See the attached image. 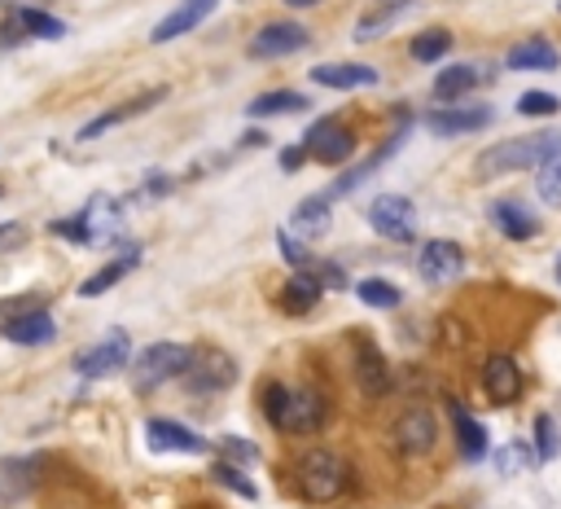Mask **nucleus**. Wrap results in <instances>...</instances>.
Segmentation results:
<instances>
[{
  "instance_id": "4c0bfd02",
  "label": "nucleus",
  "mask_w": 561,
  "mask_h": 509,
  "mask_svg": "<svg viewBox=\"0 0 561 509\" xmlns=\"http://www.w3.org/2000/svg\"><path fill=\"white\" fill-rule=\"evenodd\" d=\"M518 115H557V97L552 92H522Z\"/></svg>"
},
{
  "instance_id": "c03bdc74",
  "label": "nucleus",
  "mask_w": 561,
  "mask_h": 509,
  "mask_svg": "<svg viewBox=\"0 0 561 509\" xmlns=\"http://www.w3.org/2000/svg\"><path fill=\"white\" fill-rule=\"evenodd\" d=\"M290 5H320V0H290Z\"/></svg>"
},
{
  "instance_id": "6e6552de",
  "label": "nucleus",
  "mask_w": 561,
  "mask_h": 509,
  "mask_svg": "<svg viewBox=\"0 0 561 509\" xmlns=\"http://www.w3.org/2000/svg\"><path fill=\"white\" fill-rule=\"evenodd\" d=\"M417 272H421V281H425V285H447V281H457V277L466 272V251H461L457 242L434 238V242H425V246H421V255H417Z\"/></svg>"
},
{
  "instance_id": "39448f33",
  "label": "nucleus",
  "mask_w": 561,
  "mask_h": 509,
  "mask_svg": "<svg viewBox=\"0 0 561 509\" xmlns=\"http://www.w3.org/2000/svg\"><path fill=\"white\" fill-rule=\"evenodd\" d=\"M369 225H373V233H382L391 242H412L417 238V207L404 193H378L369 207Z\"/></svg>"
},
{
  "instance_id": "9d476101",
  "label": "nucleus",
  "mask_w": 561,
  "mask_h": 509,
  "mask_svg": "<svg viewBox=\"0 0 561 509\" xmlns=\"http://www.w3.org/2000/svg\"><path fill=\"white\" fill-rule=\"evenodd\" d=\"M492 119H496L492 106H447V111H425L421 115V124L434 137H470V132H483Z\"/></svg>"
},
{
  "instance_id": "7c9ffc66",
  "label": "nucleus",
  "mask_w": 561,
  "mask_h": 509,
  "mask_svg": "<svg viewBox=\"0 0 561 509\" xmlns=\"http://www.w3.org/2000/svg\"><path fill=\"white\" fill-rule=\"evenodd\" d=\"M14 18H18L23 36H31V40H58V36H66V23H58L44 10H14Z\"/></svg>"
},
{
  "instance_id": "e433bc0d",
  "label": "nucleus",
  "mask_w": 561,
  "mask_h": 509,
  "mask_svg": "<svg viewBox=\"0 0 561 509\" xmlns=\"http://www.w3.org/2000/svg\"><path fill=\"white\" fill-rule=\"evenodd\" d=\"M539 457L526 448V444H505V448H496V466L505 470V474H513V470H522V466H535Z\"/></svg>"
},
{
  "instance_id": "58836bf2",
  "label": "nucleus",
  "mask_w": 561,
  "mask_h": 509,
  "mask_svg": "<svg viewBox=\"0 0 561 509\" xmlns=\"http://www.w3.org/2000/svg\"><path fill=\"white\" fill-rule=\"evenodd\" d=\"M277 251H281V259H285L290 268H307V264H311V255L303 251V242H298L294 233H277Z\"/></svg>"
},
{
  "instance_id": "79ce46f5",
  "label": "nucleus",
  "mask_w": 561,
  "mask_h": 509,
  "mask_svg": "<svg viewBox=\"0 0 561 509\" xmlns=\"http://www.w3.org/2000/svg\"><path fill=\"white\" fill-rule=\"evenodd\" d=\"M27 36H23V27H18V18L10 14V23L5 27H0V49H14V44H23Z\"/></svg>"
},
{
  "instance_id": "bb28decb",
  "label": "nucleus",
  "mask_w": 561,
  "mask_h": 509,
  "mask_svg": "<svg viewBox=\"0 0 561 509\" xmlns=\"http://www.w3.org/2000/svg\"><path fill=\"white\" fill-rule=\"evenodd\" d=\"M320 281H316V272H307V268H298L290 281H285V290H281V308L285 313H311L316 303H320Z\"/></svg>"
},
{
  "instance_id": "a18cd8bd",
  "label": "nucleus",
  "mask_w": 561,
  "mask_h": 509,
  "mask_svg": "<svg viewBox=\"0 0 561 509\" xmlns=\"http://www.w3.org/2000/svg\"><path fill=\"white\" fill-rule=\"evenodd\" d=\"M552 272H557V281H561V259H557V268H552Z\"/></svg>"
},
{
  "instance_id": "b1692460",
  "label": "nucleus",
  "mask_w": 561,
  "mask_h": 509,
  "mask_svg": "<svg viewBox=\"0 0 561 509\" xmlns=\"http://www.w3.org/2000/svg\"><path fill=\"white\" fill-rule=\"evenodd\" d=\"M408 10H412V0H378V5L356 23V40H378V36H386Z\"/></svg>"
},
{
  "instance_id": "c9c22d12",
  "label": "nucleus",
  "mask_w": 561,
  "mask_h": 509,
  "mask_svg": "<svg viewBox=\"0 0 561 509\" xmlns=\"http://www.w3.org/2000/svg\"><path fill=\"white\" fill-rule=\"evenodd\" d=\"M211 474H215V479H219L224 487H233L238 496H246V500H259V487H255V483H251L246 474H238V470H233V461H219V466H215Z\"/></svg>"
},
{
  "instance_id": "a19ab883",
  "label": "nucleus",
  "mask_w": 561,
  "mask_h": 509,
  "mask_svg": "<svg viewBox=\"0 0 561 509\" xmlns=\"http://www.w3.org/2000/svg\"><path fill=\"white\" fill-rule=\"evenodd\" d=\"M23 242H27V229L23 225H0V251L23 246Z\"/></svg>"
},
{
  "instance_id": "aec40b11",
  "label": "nucleus",
  "mask_w": 561,
  "mask_h": 509,
  "mask_svg": "<svg viewBox=\"0 0 561 509\" xmlns=\"http://www.w3.org/2000/svg\"><path fill=\"white\" fill-rule=\"evenodd\" d=\"M137 264H141V246L132 242V246H124V255H119V259H110L105 268H97V272L79 285V294H84V298H97V294H105V290H115V285H119Z\"/></svg>"
},
{
  "instance_id": "f3484780",
  "label": "nucleus",
  "mask_w": 561,
  "mask_h": 509,
  "mask_svg": "<svg viewBox=\"0 0 561 509\" xmlns=\"http://www.w3.org/2000/svg\"><path fill=\"white\" fill-rule=\"evenodd\" d=\"M219 5V0H180V5L154 27V44H167V40H176V36H189L193 27H202L206 18H211V10Z\"/></svg>"
},
{
  "instance_id": "4468645a",
  "label": "nucleus",
  "mask_w": 561,
  "mask_h": 509,
  "mask_svg": "<svg viewBox=\"0 0 561 509\" xmlns=\"http://www.w3.org/2000/svg\"><path fill=\"white\" fill-rule=\"evenodd\" d=\"M36 479H40V461H36V457H10V461H0V509L23 505V500L36 492Z\"/></svg>"
},
{
  "instance_id": "6ab92c4d",
  "label": "nucleus",
  "mask_w": 561,
  "mask_h": 509,
  "mask_svg": "<svg viewBox=\"0 0 561 509\" xmlns=\"http://www.w3.org/2000/svg\"><path fill=\"white\" fill-rule=\"evenodd\" d=\"M311 79L320 88H339V92H352V88H373L378 84V71L365 66V62H324L311 71Z\"/></svg>"
},
{
  "instance_id": "72a5a7b5",
  "label": "nucleus",
  "mask_w": 561,
  "mask_h": 509,
  "mask_svg": "<svg viewBox=\"0 0 561 509\" xmlns=\"http://www.w3.org/2000/svg\"><path fill=\"white\" fill-rule=\"evenodd\" d=\"M535 193L548 202V207H561V158L544 163L539 176H535Z\"/></svg>"
},
{
  "instance_id": "a211bd4d",
  "label": "nucleus",
  "mask_w": 561,
  "mask_h": 509,
  "mask_svg": "<svg viewBox=\"0 0 561 509\" xmlns=\"http://www.w3.org/2000/svg\"><path fill=\"white\" fill-rule=\"evenodd\" d=\"M163 97H167V88H150V92H141V97L124 101V106H115V111H105L101 119H92V124H84V128H79V141H92V137H101V132H110V128H119V124L137 119L141 111L158 106V101H163Z\"/></svg>"
},
{
  "instance_id": "ea45409f",
  "label": "nucleus",
  "mask_w": 561,
  "mask_h": 509,
  "mask_svg": "<svg viewBox=\"0 0 561 509\" xmlns=\"http://www.w3.org/2000/svg\"><path fill=\"white\" fill-rule=\"evenodd\" d=\"M219 448H224V453H229L233 461H259V448H255L251 440H224Z\"/></svg>"
},
{
  "instance_id": "412c9836",
  "label": "nucleus",
  "mask_w": 561,
  "mask_h": 509,
  "mask_svg": "<svg viewBox=\"0 0 561 509\" xmlns=\"http://www.w3.org/2000/svg\"><path fill=\"white\" fill-rule=\"evenodd\" d=\"M492 220H496V229H500L509 242H531V238L539 233V220H535V212H526L522 202H513V198L496 202V207H492Z\"/></svg>"
},
{
  "instance_id": "2eb2a0df",
  "label": "nucleus",
  "mask_w": 561,
  "mask_h": 509,
  "mask_svg": "<svg viewBox=\"0 0 561 509\" xmlns=\"http://www.w3.org/2000/svg\"><path fill=\"white\" fill-rule=\"evenodd\" d=\"M145 444H150V453H189V457L206 453V440L197 431H189L180 422H167V418H154L145 427Z\"/></svg>"
},
{
  "instance_id": "f704fd0d",
  "label": "nucleus",
  "mask_w": 561,
  "mask_h": 509,
  "mask_svg": "<svg viewBox=\"0 0 561 509\" xmlns=\"http://www.w3.org/2000/svg\"><path fill=\"white\" fill-rule=\"evenodd\" d=\"M535 440H539V448H535V457H539V461H552V457L561 453V440H557V422H552L548 413H539V418H535Z\"/></svg>"
},
{
  "instance_id": "0eeeda50",
  "label": "nucleus",
  "mask_w": 561,
  "mask_h": 509,
  "mask_svg": "<svg viewBox=\"0 0 561 509\" xmlns=\"http://www.w3.org/2000/svg\"><path fill=\"white\" fill-rule=\"evenodd\" d=\"M128 360H132V343H128V334H124V330H115L110 339H101L97 347H88V352L75 360V373H79V378H88V382H97V378L119 373Z\"/></svg>"
},
{
  "instance_id": "423d86ee",
  "label": "nucleus",
  "mask_w": 561,
  "mask_h": 509,
  "mask_svg": "<svg viewBox=\"0 0 561 509\" xmlns=\"http://www.w3.org/2000/svg\"><path fill=\"white\" fill-rule=\"evenodd\" d=\"M303 150H307L316 163L339 167V163H347V158L356 154V137H352V128H343L339 119H316V124L307 128Z\"/></svg>"
},
{
  "instance_id": "37998d69",
  "label": "nucleus",
  "mask_w": 561,
  "mask_h": 509,
  "mask_svg": "<svg viewBox=\"0 0 561 509\" xmlns=\"http://www.w3.org/2000/svg\"><path fill=\"white\" fill-rule=\"evenodd\" d=\"M281 167H285V171H298V167H303V145H290V150L281 154Z\"/></svg>"
},
{
  "instance_id": "f03ea898",
  "label": "nucleus",
  "mask_w": 561,
  "mask_h": 509,
  "mask_svg": "<svg viewBox=\"0 0 561 509\" xmlns=\"http://www.w3.org/2000/svg\"><path fill=\"white\" fill-rule=\"evenodd\" d=\"M324 395H316V391H290V386H281V382H272L268 391H264V418L277 427V431H285V435H307V431H316L320 422H324Z\"/></svg>"
},
{
  "instance_id": "5701e85b",
  "label": "nucleus",
  "mask_w": 561,
  "mask_h": 509,
  "mask_svg": "<svg viewBox=\"0 0 561 509\" xmlns=\"http://www.w3.org/2000/svg\"><path fill=\"white\" fill-rule=\"evenodd\" d=\"M447 418H452V427H457V444H461V453L470 457V461H483L487 457V431L479 427V418L466 409V404H447Z\"/></svg>"
},
{
  "instance_id": "f8f14e48",
  "label": "nucleus",
  "mask_w": 561,
  "mask_h": 509,
  "mask_svg": "<svg viewBox=\"0 0 561 509\" xmlns=\"http://www.w3.org/2000/svg\"><path fill=\"white\" fill-rule=\"evenodd\" d=\"M180 378L189 382L193 395H215V391H224V386H233L238 365H233L229 356H219V352H215V356H193Z\"/></svg>"
},
{
  "instance_id": "4be33fe9",
  "label": "nucleus",
  "mask_w": 561,
  "mask_h": 509,
  "mask_svg": "<svg viewBox=\"0 0 561 509\" xmlns=\"http://www.w3.org/2000/svg\"><path fill=\"white\" fill-rule=\"evenodd\" d=\"M356 378H360V391H365L369 399H382V395L391 391V369H386V356H382L373 343H360Z\"/></svg>"
},
{
  "instance_id": "7ed1b4c3",
  "label": "nucleus",
  "mask_w": 561,
  "mask_h": 509,
  "mask_svg": "<svg viewBox=\"0 0 561 509\" xmlns=\"http://www.w3.org/2000/svg\"><path fill=\"white\" fill-rule=\"evenodd\" d=\"M294 483H298V496L311 500V505H329L347 492V461L329 448H311L298 457L294 466Z\"/></svg>"
},
{
  "instance_id": "f257e3e1",
  "label": "nucleus",
  "mask_w": 561,
  "mask_h": 509,
  "mask_svg": "<svg viewBox=\"0 0 561 509\" xmlns=\"http://www.w3.org/2000/svg\"><path fill=\"white\" fill-rule=\"evenodd\" d=\"M552 158H561V128H539V132H526V137H513V141L492 145L479 158V171L483 176H505V171L544 167Z\"/></svg>"
},
{
  "instance_id": "473e14b6",
  "label": "nucleus",
  "mask_w": 561,
  "mask_h": 509,
  "mask_svg": "<svg viewBox=\"0 0 561 509\" xmlns=\"http://www.w3.org/2000/svg\"><path fill=\"white\" fill-rule=\"evenodd\" d=\"M447 49H452V36H447L443 27H430V31H421V36L412 40V58H417V62H438Z\"/></svg>"
},
{
  "instance_id": "c85d7f7f",
  "label": "nucleus",
  "mask_w": 561,
  "mask_h": 509,
  "mask_svg": "<svg viewBox=\"0 0 561 509\" xmlns=\"http://www.w3.org/2000/svg\"><path fill=\"white\" fill-rule=\"evenodd\" d=\"M557 62H561V53L539 36L526 40V44H513L509 58H505V66H513V71H552Z\"/></svg>"
},
{
  "instance_id": "393cba45",
  "label": "nucleus",
  "mask_w": 561,
  "mask_h": 509,
  "mask_svg": "<svg viewBox=\"0 0 561 509\" xmlns=\"http://www.w3.org/2000/svg\"><path fill=\"white\" fill-rule=\"evenodd\" d=\"M290 225H294L298 238H324L329 233V198L324 193L303 198L294 207V216H290Z\"/></svg>"
},
{
  "instance_id": "2f4dec72",
  "label": "nucleus",
  "mask_w": 561,
  "mask_h": 509,
  "mask_svg": "<svg viewBox=\"0 0 561 509\" xmlns=\"http://www.w3.org/2000/svg\"><path fill=\"white\" fill-rule=\"evenodd\" d=\"M356 294L369 303V308H399V303H404V290L395 281H386V277H365L356 285Z\"/></svg>"
},
{
  "instance_id": "a878e982",
  "label": "nucleus",
  "mask_w": 561,
  "mask_h": 509,
  "mask_svg": "<svg viewBox=\"0 0 561 509\" xmlns=\"http://www.w3.org/2000/svg\"><path fill=\"white\" fill-rule=\"evenodd\" d=\"M298 111H307V97H303V92H294V88H272V92L255 97L251 106H246V115H251V119H272V115H298Z\"/></svg>"
},
{
  "instance_id": "20e7f679",
  "label": "nucleus",
  "mask_w": 561,
  "mask_h": 509,
  "mask_svg": "<svg viewBox=\"0 0 561 509\" xmlns=\"http://www.w3.org/2000/svg\"><path fill=\"white\" fill-rule=\"evenodd\" d=\"M189 360H193V352H189L184 343H150L141 356L128 360L132 386H137V391H154V386L180 378V373L189 369Z\"/></svg>"
},
{
  "instance_id": "c756f323",
  "label": "nucleus",
  "mask_w": 561,
  "mask_h": 509,
  "mask_svg": "<svg viewBox=\"0 0 561 509\" xmlns=\"http://www.w3.org/2000/svg\"><path fill=\"white\" fill-rule=\"evenodd\" d=\"M483 71L479 66H447L438 79H434V97L438 101H461L466 92H474L483 79H479Z\"/></svg>"
},
{
  "instance_id": "cd10ccee",
  "label": "nucleus",
  "mask_w": 561,
  "mask_h": 509,
  "mask_svg": "<svg viewBox=\"0 0 561 509\" xmlns=\"http://www.w3.org/2000/svg\"><path fill=\"white\" fill-rule=\"evenodd\" d=\"M399 145H404V132H399V137H391V141H386V145H382V150H378V154H373L369 163L352 167V171H347V176H343L339 184H333V189H329L324 198L333 202V198H347V193H356V189H360V180H369V176H373V171H378L382 163H391V158H395V150H399Z\"/></svg>"
},
{
  "instance_id": "ddd939ff",
  "label": "nucleus",
  "mask_w": 561,
  "mask_h": 509,
  "mask_svg": "<svg viewBox=\"0 0 561 509\" xmlns=\"http://www.w3.org/2000/svg\"><path fill=\"white\" fill-rule=\"evenodd\" d=\"M479 378H483V391H487L492 404H513V399L522 395V369H518V360L505 356V352L487 356Z\"/></svg>"
},
{
  "instance_id": "1a4fd4ad",
  "label": "nucleus",
  "mask_w": 561,
  "mask_h": 509,
  "mask_svg": "<svg viewBox=\"0 0 561 509\" xmlns=\"http://www.w3.org/2000/svg\"><path fill=\"white\" fill-rule=\"evenodd\" d=\"M307 44H311V31L303 23H268L264 31H255L251 58L255 62H272V58H290V53H298Z\"/></svg>"
},
{
  "instance_id": "9b49d317",
  "label": "nucleus",
  "mask_w": 561,
  "mask_h": 509,
  "mask_svg": "<svg viewBox=\"0 0 561 509\" xmlns=\"http://www.w3.org/2000/svg\"><path fill=\"white\" fill-rule=\"evenodd\" d=\"M434 444H438V422L430 409H408L395 422V448L404 457H425V453H434Z\"/></svg>"
},
{
  "instance_id": "dca6fc26",
  "label": "nucleus",
  "mask_w": 561,
  "mask_h": 509,
  "mask_svg": "<svg viewBox=\"0 0 561 509\" xmlns=\"http://www.w3.org/2000/svg\"><path fill=\"white\" fill-rule=\"evenodd\" d=\"M0 330H5V339L18 343V347H40V343H53L58 339V326H53V317L44 308H23Z\"/></svg>"
}]
</instances>
